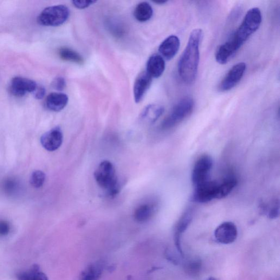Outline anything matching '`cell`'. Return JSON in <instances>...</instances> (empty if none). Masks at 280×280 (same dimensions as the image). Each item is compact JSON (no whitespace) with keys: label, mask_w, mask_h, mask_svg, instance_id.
Instances as JSON below:
<instances>
[{"label":"cell","mask_w":280,"mask_h":280,"mask_svg":"<svg viewBox=\"0 0 280 280\" xmlns=\"http://www.w3.org/2000/svg\"><path fill=\"white\" fill-rule=\"evenodd\" d=\"M68 101L67 95L62 93H52L47 97L45 105L51 111L60 112L67 106Z\"/></svg>","instance_id":"cell-17"},{"label":"cell","mask_w":280,"mask_h":280,"mask_svg":"<svg viewBox=\"0 0 280 280\" xmlns=\"http://www.w3.org/2000/svg\"><path fill=\"white\" fill-rule=\"evenodd\" d=\"M205 280H217L216 278L213 277H210L206 279Z\"/></svg>","instance_id":"cell-34"},{"label":"cell","mask_w":280,"mask_h":280,"mask_svg":"<svg viewBox=\"0 0 280 280\" xmlns=\"http://www.w3.org/2000/svg\"><path fill=\"white\" fill-rule=\"evenodd\" d=\"M238 180L234 177H229L219 182L217 199L228 196L237 186Z\"/></svg>","instance_id":"cell-22"},{"label":"cell","mask_w":280,"mask_h":280,"mask_svg":"<svg viewBox=\"0 0 280 280\" xmlns=\"http://www.w3.org/2000/svg\"><path fill=\"white\" fill-rule=\"evenodd\" d=\"M70 12L67 6L57 5L45 8L37 18L39 24L48 27H58L67 21Z\"/></svg>","instance_id":"cell-5"},{"label":"cell","mask_w":280,"mask_h":280,"mask_svg":"<svg viewBox=\"0 0 280 280\" xmlns=\"http://www.w3.org/2000/svg\"><path fill=\"white\" fill-rule=\"evenodd\" d=\"M214 234L219 243L227 245L235 242L238 232L235 224L232 222H225L217 227Z\"/></svg>","instance_id":"cell-9"},{"label":"cell","mask_w":280,"mask_h":280,"mask_svg":"<svg viewBox=\"0 0 280 280\" xmlns=\"http://www.w3.org/2000/svg\"><path fill=\"white\" fill-rule=\"evenodd\" d=\"M219 182L208 180L205 183L195 187L192 200L198 203H207L217 199Z\"/></svg>","instance_id":"cell-7"},{"label":"cell","mask_w":280,"mask_h":280,"mask_svg":"<svg viewBox=\"0 0 280 280\" xmlns=\"http://www.w3.org/2000/svg\"><path fill=\"white\" fill-rule=\"evenodd\" d=\"M193 211L192 208H189L182 214L175 227V244L181 255H183V251H182L181 247V237L182 234L186 231L188 226L191 224L193 219Z\"/></svg>","instance_id":"cell-12"},{"label":"cell","mask_w":280,"mask_h":280,"mask_svg":"<svg viewBox=\"0 0 280 280\" xmlns=\"http://www.w3.org/2000/svg\"><path fill=\"white\" fill-rule=\"evenodd\" d=\"M107 26L109 31L116 37L121 38L126 34L125 26L119 21L110 19L107 22Z\"/></svg>","instance_id":"cell-26"},{"label":"cell","mask_w":280,"mask_h":280,"mask_svg":"<svg viewBox=\"0 0 280 280\" xmlns=\"http://www.w3.org/2000/svg\"><path fill=\"white\" fill-rule=\"evenodd\" d=\"M94 178L97 185L107 191L109 197L114 198L120 193L121 185L112 162L102 161L94 172Z\"/></svg>","instance_id":"cell-3"},{"label":"cell","mask_w":280,"mask_h":280,"mask_svg":"<svg viewBox=\"0 0 280 280\" xmlns=\"http://www.w3.org/2000/svg\"><path fill=\"white\" fill-rule=\"evenodd\" d=\"M246 67V63L244 62H240L234 65L220 82L219 89L226 92L235 87L242 80Z\"/></svg>","instance_id":"cell-8"},{"label":"cell","mask_w":280,"mask_h":280,"mask_svg":"<svg viewBox=\"0 0 280 280\" xmlns=\"http://www.w3.org/2000/svg\"><path fill=\"white\" fill-rule=\"evenodd\" d=\"M152 81V78L147 72H143L137 77L134 86V99L136 103H139L144 98Z\"/></svg>","instance_id":"cell-14"},{"label":"cell","mask_w":280,"mask_h":280,"mask_svg":"<svg viewBox=\"0 0 280 280\" xmlns=\"http://www.w3.org/2000/svg\"><path fill=\"white\" fill-rule=\"evenodd\" d=\"M102 272V267L100 264H91L82 272L80 280H99Z\"/></svg>","instance_id":"cell-23"},{"label":"cell","mask_w":280,"mask_h":280,"mask_svg":"<svg viewBox=\"0 0 280 280\" xmlns=\"http://www.w3.org/2000/svg\"><path fill=\"white\" fill-rule=\"evenodd\" d=\"M67 86L66 81L62 77H58L54 80L53 83H52V86L58 90L62 91Z\"/></svg>","instance_id":"cell-29"},{"label":"cell","mask_w":280,"mask_h":280,"mask_svg":"<svg viewBox=\"0 0 280 280\" xmlns=\"http://www.w3.org/2000/svg\"><path fill=\"white\" fill-rule=\"evenodd\" d=\"M59 54L63 61L80 65L84 63L83 57L72 49L67 47L62 48L59 51Z\"/></svg>","instance_id":"cell-24"},{"label":"cell","mask_w":280,"mask_h":280,"mask_svg":"<svg viewBox=\"0 0 280 280\" xmlns=\"http://www.w3.org/2000/svg\"><path fill=\"white\" fill-rule=\"evenodd\" d=\"M239 49L236 44L231 40L220 45L218 48L215 58L216 62L221 65H225L229 62Z\"/></svg>","instance_id":"cell-16"},{"label":"cell","mask_w":280,"mask_h":280,"mask_svg":"<svg viewBox=\"0 0 280 280\" xmlns=\"http://www.w3.org/2000/svg\"><path fill=\"white\" fill-rule=\"evenodd\" d=\"M194 102L190 97L181 99L161 123L160 128L167 130L174 128L190 116L193 110Z\"/></svg>","instance_id":"cell-4"},{"label":"cell","mask_w":280,"mask_h":280,"mask_svg":"<svg viewBox=\"0 0 280 280\" xmlns=\"http://www.w3.org/2000/svg\"><path fill=\"white\" fill-rule=\"evenodd\" d=\"M262 21V13L259 9L255 8L250 9L246 13L242 24L231 40L240 49L259 29Z\"/></svg>","instance_id":"cell-2"},{"label":"cell","mask_w":280,"mask_h":280,"mask_svg":"<svg viewBox=\"0 0 280 280\" xmlns=\"http://www.w3.org/2000/svg\"><path fill=\"white\" fill-rule=\"evenodd\" d=\"M164 107L161 105L152 104L146 107L141 114L143 121L152 124L157 121L164 113Z\"/></svg>","instance_id":"cell-19"},{"label":"cell","mask_w":280,"mask_h":280,"mask_svg":"<svg viewBox=\"0 0 280 280\" xmlns=\"http://www.w3.org/2000/svg\"><path fill=\"white\" fill-rule=\"evenodd\" d=\"M11 229L10 225L7 221L0 220V236H8Z\"/></svg>","instance_id":"cell-30"},{"label":"cell","mask_w":280,"mask_h":280,"mask_svg":"<svg viewBox=\"0 0 280 280\" xmlns=\"http://www.w3.org/2000/svg\"><path fill=\"white\" fill-rule=\"evenodd\" d=\"M96 2L94 1H73L72 3L75 7L79 9H85L89 7L90 6L95 4Z\"/></svg>","instance_id":"cell-31"},{"label":"cell","mask_w":280,"mask_h":280,"mask_svg":"<svg viewBox=\"0 0 280 280\" xmlns=\"http://www.w3.org/2000/svg\"><path fill=\"white\" fill-rule=\"evenodd\" d=\"M180 47L179 38L175 35H171L165 39L160 44L159 51L162 58L170 61L177 54Z\"/></svg>","instance_id":"cell-13"},{"label":"cell","mask_w":280,"mask_h":280,"mask_svg":"<svg viewBox=\"0 0 280 280\" xmlns=\"http://www.w3.org/2000/svg\"><path fill=\"white\" fill-rule=\"evenodd\" d=\"M63 141V132L59 127L51 129L44 134L41 138V145L50 152L57 150L62 145Z\"/></svg>","instance_id":"cell-11"},{"label":"cell","mask_w":280,"mask_h":280,"mask_svg":"<svg viewBox=\"0 0 280 280\" xmlns=\"http://www.w3.org/2000/svg\"><path fill=\"white\" fill-rule=\"evenodd\" d=\"M45 94V89L42 86L37 87L34 92V95L36 99H42L43 98Z\"/></svg>","instance_id":"cell-32"},{"label":"cell","mask_w":280,"mask_h":280,"mask_svg":"<svg viewBox=\"0 0 280 280\" xmlns=\"http://www.w3.org/2000/svg\"><path fill=\"white\" fill-rule=\"evenodd\" d=\"M16 276L18 280H48L47 275L41 271L37 264L32 266L27 270L19 272Z\"/></svg>","instance_id":"cell-20"},{"label":"cell","mask_w":280,"mask_h":280,"mask_svg":"<svg viewBox=\"0 0 280 280\" xmlns=\"http://www.w3.org/2000/svg\"><path fill=\"white\" fill-rule=\"evenodd\" d=\"M37 87L36 83L31 80L21 77H16L11 82L10 90L12 95L22 97L34 92Z\"/></svg>","instance_id":"cell-10"},{"label":"cell","mask_w":280,"mask_h":280,"mask_svg":"<svg viewBox=\"0 0 280 280\" xmlns=\"http://www.w3.org/2000/svg\"><path fill=\"white\" fill-rule=\"evenodd\" d=\"M45 180V175L41 171H36L31 175L30 184L34 188H39L42 187Z\"/></svg>","instance_id":"cell-27"},{"label":"cell","mask_w":280,"mask_h":280,"mask_svg":"<svg viewBox=\"0 0 280 280\" xmlns=\"http://www.w3.org/2000/svg\"><path fill=\"white\" fill-rule=\"evenodd\" d=\"M157 206L153 203L140 205L134 212V218L136 222L145 223L150 219L154 214Z\"/></svg>","instance_id":"cell-18"},{"label":"cell","mask_w":280,"mask_h":280,"mask_svg":"<svg viewBox=\"0 0 280 280\" xmlns=\"http://www.w3.org/2000/svg\"><path fill=\"white\" fill-rule=\"evenodd\" d=\"M201 268V262L199 260H194L187 266V271L193 275L197 274Z\"/></svg>","instance_id":"cell-28"},{"label":"cell","mask_w":280,"mask_h":280,"mask_svg":"<svg viewBox=\"0 0 280 280\" xmlns=\"http://www.w3.org/2000/svg\"><path fill=\"white\" fill-rule=\"evenodd\" d=\"M154 3L159 5H162L166 3L167 2L166 1H155V2H154Z\"/></svg>","instance_id":"cell-33"},{"label":"cell","mask_w":280,"mask_h":280,"mask_svg":"<svg viewBox=\"0 0 280 280\" xmlns=\"http://www.w3.org/2000/svg\"><path fill=\"white\" fill-rule=\"evenodd\" d=\"M213 161L210 155H201L195 162L192 173V181L195 187L209 180V176Z\"/></svg>","instance_id":"cell-6"},{"label":"cell","mask_w":280,"mask_h":280,"mask_svg":"<svg viewBox=\"0 0 280 280\" xmlns=\"http://www.w3.org/2000/svg\"><path fill=\"white\" fill-rule=\"evenodd\" d=\"M153 15V10L150 4L142 2L136 6L134 16L137 21L146 22L150 20Z\"/></svg>","instance_id":"cell-21"},{"label":"cell","mask_w":280,"mask_h":280,"mask_svg":"<svg viewBox=\"0 0 280 280\" xmlns=\"http://www.w3.org/2000/svg\"><path fill=\"white\" fill-rule=\"evenodd\" d=\"M165 69L164 59L161 55L154 54L149 58L147 63L146 72L152 78L160 77L163 74Z\"/></svg>","instance_id":"cell-15"},{"label":"cell","mask_w":280,"mask_h":280,"mask_svg":"<svg viewBox=\"0 0 280 280\" xmlns=\"http://www.w3.org/2000/svg\"><path fill=\"white\" fill-rule=\"evenodd\" d=\"M261 210L263 213L266 214L270 219L277 218L279 214V202L278 200H274L269 205L263 203Z\"/></svg>","instance_id":"cell-25"},{"label":"cell","mask_w":280,"mask_h":280,"mask_svg":"<svg viewBox=\"0 0 280 280\" xmlns=\"http://www.w3.org/2000/svg\"><path fill=\"white\" fill-rule=\"evenodd\" d=\"M203 35L201 29L192 30L187 46L180 59L179 75L186 84H191L196 79L200 61V45Z\"/></svg>","instance_id":"cell-1"}]
</instances>
